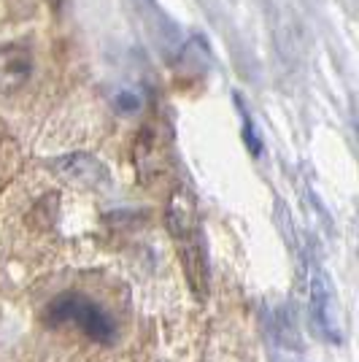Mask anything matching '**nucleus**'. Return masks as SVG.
<instances>
[{
	"instance_id": "obj_1",
	"label": "nucleus",
	"mask_w": 359,
	"mask_h": 362,
	"mask_svg": "<svg viewBox=\"0 0 359 362\" xmlns=\"http://www.w3.org/2000/svg\"><path fill=\"white\" fill-rule=\"evenodd\" d=\"M165 225L176 243L189 287L197 295V300H206L208 298V259H206V243H203L195 195L187 187H176L170 192L167 209H165Z\"/></svg>"
},
{
	"instance_id": "obj_2",
	"label": "nucleus",
	"mask_w": 359,
	"mask_h": 362,
	"mask_svg": "<svg viewBox=\"0 0 359 362\" xmlns=\"http://www.w3.org/2000/svg\"><path fill=\"white\" fill-rule=\"evenodd\" d=\"M44 317L49 325H71L98 344H114L117 322L95 300L78 292H62L46 305Z\"/></svg>"
},
{
	"instance_id": "obj_3",
	"label": "nucleus",
	"mask_w": 359,
	"mask_h": 362,
	"mask_svg": "<svg viewBox=\"0 0 359 362\" xmlns=\"http://www.w3.org/2000/svg\"><path fill=\"white\" fill-rule=\"evenodd\" d=\"M308 292H311V314H314V325L322 330V335L338 344L341 341V308L335 300V292L329 284L327 273L322 271L319 262L308 265Z\"/></svg>"
},
{
	"instance_id": "obj_4",
	"label": "nucleus",
	"mask_w": 359,
	"mask_h": 362,
	"mask_svg": "<svg viewBox=\"0 0 359 362\" xmlns=\"http://www.w3.org/2000/svg\"><path fill=\"white\" fill-rule=\"evenodd\" d=\"M133 163L143 184H154L167 173V138L157 122L141 127L133 144Z\"/></svg>"
},
{
	"instance_id": "obj_5",
	"label": "nucleus",
	"mask_w": 359,
	"mask_h": 362,
	"mask_svg": "<svg viewBox=\"0 0 359 362\" xmlns=\"http://www.w3.org/2000/svg\"><path fill=\"white\" fill-rule=\"evenodd\" d=\"M52 170L65 179L68 184L73 187H84V189H100L105 187L111 176H108V168L92 157L87 151H73V154H62L52 163Z\"/></svg>"
},
{
	"instance_id": "obj_6",
	"label": "nucleus",
	"mask_w": 359,
	"mask_h": 362,
	"mask_svg": "<svg viewBox=\"0 0 359 362\" xmlns=\"http://www.w3.org/2000/svg\"><path fill=\"white\" fill-rule=\"evenodd\" d=\"M33 54L28 46H0V95H16L33 78Z\"/></svg>"
},
{
	"instance_id": "obj_7",
	"label": "nucleus",
	"mask_w": 359,
	"mask_h": 362,
	"mask_svg": "<svg viewBox=\"0 0 359 362\" xmlns=\"http://www.w3.org/2000/svg\"><path fill=\"white\" fill-rule=\"evenodd\" d=\"M117 106L122 108V111H138L141 108V98L135 95V92H119V98H117Z\"/></svg>"
}]
</instances>
